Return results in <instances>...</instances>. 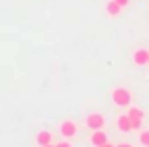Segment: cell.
<instances>
[{"mask_svg": "<svg viewBox=\"0 0 149 147\" xmlns=\"http://www.w3.org/2000/svg\"><path fill=\"white\" fill-rule=\"evenodd\" d=\"M110 96H112V102H114L116 106H120V108H127V106L131 104V100H133L131 90H129V88H123V86L114 88Z\"/></svg>", "mask_w": 149, "mask_h": 147, "instance_id": "cell-1", "label": "cell"}, {"mask_svg": "<svg viewBox=\"0 0 149 147\" xmlns=\"http://www.w3.org/2000/svg\"><path fill=\"white\" fill-rule=\"evenodd\" d=\"M59 133H61L63 139H74V137L78 135V125H76V121H72V118L61 121V123H59Z\"/></svg>", "mask_w": 149, "mask_h": 147, "instance_id": "cell-2", "label": "cell"}, {"mask_svg": "<svg viewBox=\"0 0 149 147\" xmlns=\"http://www.w3.org/2000/svg\"><path fill=\"white\" fill-rule=\"evenodd\" d=\"M127 114H129V118H131V123H133V131H141V127H143V116H145L143 110L137 108V106H129Z\"/></svg>", "mask_w": 149, "mask_h": 147, "instance_id": "cell-3", "label": "cell"}, {"mask_svg": "<svg viewBox=\"0 0 149 147\" xmlns=\"http://www.w3.org/2000/svg\"><path fill=\"white\" fill-rule=\"evenodd\" d=\"M104 114H100V112H90L88 116H86V127L90 129V131H96V129H104Z\"/></svg>", "mask_w": 149, "mask_h": 147, "instance_id": "cell-4", "label": "cell"}, {"mask_svg": "<svg viewBox=\"0 0 149 147\" xmlns=\"http://www.w3.org/2000/svg\"><path fill=\"white\" fill-rule=\"evenodd\" d=\"M133 63L137 65V68H145L147 63H149V49H135V53H133Z\"/></svg>", "mask_w": 149, "mask_h": 147, "instance_id": "cell-5", "label": "cell"}, {"mask_svg": "<svg viewBox=\"0 0 149 147\" xmlns=\"http://www.w3.org/2000/svg\"><path fill=\"white\" fill-rule=\"evenodd\" d=\"M116 127H118L120 133H131V131H133V123H131V118H129L127 112L120 114V116L116 118Z\"/></svg>", "mask_w": 149, "mask_h": 147, "instance_id": "cell-6", "label": "cell"}, {"mask_svg": "<svg viewBox=\"0 0 149 147\" xmlns=\"http://www.w3.org/2000/svg\"><path fill=\"white\" fill-rule=\"evenodd\" d=\"M106 141H108V137H106V133H104L102 129L90 131V143H92L94 147H98V145H102V143H106Z\"/></svg>", "mask_w": 149, "mask_h": 147, "instance_id": "cell-7", "label": "cell"}, {"mask_svg": "<svg viewBox=\"0 0 149 147\" xmlns=\"http://www.w3.org/2000/svg\"><path fill=\"white\" fill-rule=\"evenodd\" d=\"M53 143V133L51 131H39L37 133V145L43 147V145H49Z\"/></svg>", "mask_w": 149, "mask_h": 147, "instance_id": "cell-8", "label": "cell"}, {"mask_svg": "<svg viewBox=\"0 0 149 147\" xmlns=\"http://www.w3.org/2000/svg\"><path fill=\"white\" fill-rule=\"evenodd\" d=\"M120 4L116 2V0H108V4H106V15L108 17H118L120 15Z\"/></svg>", "mask_w": 149, "mask_h": 147, "instance_id": "cell-9", "label": "cell"}, {"mask_svg": "<svg viewBox=\"0 0 149 147\" xmlns=\"http://www.w3.org/2000/svg\"><path fill=\"white\" fill-rule=\"evenodd\" d=\"M139 141H141L143 147H149V131H147V129L139 133Z\"/></svg>", "mask_w": 149, "mask_h": 147, "instance_id": "cell-10", "label": "cell"}, {"mask_svg": "<svg viewBox=\"0 0 149 147\" xmlns=\"http://www.w3.org/2000/svg\"><path fill=\"white\" fill-rule=\"evenodd\" d=\"M55 147H72V143H70V139H61L59 143H55Z\"/></svg>", "mask_w": 149, "mask_h": 147, "instance_id": "cell-11", "label": "cell"}, {"mask_svg": "<svg viewBox=\"0 0 149 147\" xmlns=\"http://www.w3.org/2000/svg\"><path fill=\"white\" fill-rule=\"evenodd\" d=\"M116 2H118L120 6H129V0H116Z\"/></svg>", "mask_w": 149, "mask_h": 147, "instance_id": "cell-12", "label": "cell"}, {"mask_svg": "<svg viewBox=\"0 0 149 147\" xmlns=\"http://www.w3.org/2000/svg\"><path fill=\"white\" fill-rule=\"evenodd\" d=\"M98 147H116V145H112V143H108V141H106V143H102V145H98Z\"/></svg>", "mask_w": 149, "mask_h": 147, "instance_id": "cell-13", "label": "cell"}, {"mask_svg": "<svg viewBox=\"0 0 149 147\" xmlns=\"http://www.w3.org/2000/svg\"><path fill=\"white\" fill-rule=\"evenodd\" d=\"M116 147H133V145H131V143H118Z\"/></svg>", "mask_w": 149, "mask_h": 147, "instance_id": "cell-14", "label": "cell"}, {"mask_svg": "<svg viewBox=\"0 0 149 147\" xmlns=\"http://www.w3.org/2000/svg\"><path fill=\"white\" fill-rule=\"evenodd\" d=\"M43 147H55V143H49V145H43Z\"/></svg>", "mask_w": 149, "mask_h": 147, "instance_id": "cell-15", "label": "cell"}, {"mask_svg": "<svg viewBox=\"0 0 149 147\" xmlns=\"http://www.w3.org/2000/svg\"><path fill=\"white\" fill-rule=\"evenodd\" d=\"M147 65H149V63H147Z\"/></svg>", "mask_w": 149, "mask_h": 147, "instance_id": "cell-16", "label": "cell"}]
</instances>
